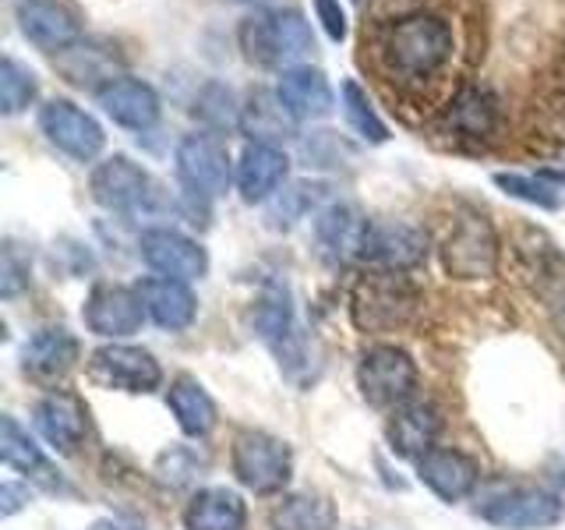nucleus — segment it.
I'll list each match as a JSON object with an SVG mask.
<instances>
[{
	"label": "nucleus",
	"instance_id": "f257e3e1",
	"mask_svg": "<svg viewBox=\"0 0 565 530\" xmlns=\"http://www.w3.org/2000/svg\"><path fill=\"white\" fill-rule=\"evenodd\" d=\"M367 53L388 93L420 99L452 71L459 57V35L449 14L414 8L379 22L371 32Z\"/></svg>",
	"mask_w": 565,
	"mask_h": 530
},
{
	"label": "nucleus",
	"instance_id": "f03ea898",
	"mask_svg": "<svg viewBox=\"0 0 565 530\" xmlns=\"http://www.w3.org/2000/svg\"><path fill=\"white\" fill-rule=\"evenodd\" d=\"M241 57L255 67L287 71L297 64H308L315 53L311 22L297 8H258L237 25Z\"/></svg>",
	"mask_w": 565,
	"mask_h": 530
},
{
	"label": "nucleus",
	"instance_id": "7ed1b4c3",
	"mask_svg": "<svg viewBox=\"0 0 565 530\" xmlns=\"http://www.w3.org/2000/svg\"><path fill=\"white\" fill-rule=\"evenodd\" d=\"M417 308V290L403 273L375 269L353 283L350 315L364 332H393L411 322Z\"/></svg>",
	"mask_w": 565,
	"mask_h": 530
},
{
	"label": "nucleus",
	"instance_id": "20e7f679",
	"mask_svg": "<svg viewBox=\"0 0 565 530\" xmlns=\"http://www.w3.org/2000/svg\"><path fill=\"white\" fill-rule=\"evenodd\" d=\"M177 177H181L184 191L199 202H216L230 191V181L237 177L234 159H230L226 141L212 131H194L177 141L173 152Z\"/></svg>",
	"mask_w": 565,
	"mask_h": 530
},
{
	"label": "nucleus",
	"instance_id": "39448f33",
	"mask_svg": "<svg viewBox=\"0 0 565 530\" xmlns=\"http://www.w3.org/2000/svg\"><path fill=\"white\" fill-rule=\"evenodd\" d=\"M441 265H446V273L456 276V279H484V276H494L499 269V234H494L491 220L484 212H459L456 223L449 226L446 241H441Z\"/></svg>",
	"mask_w": 565,
	"mask_h": 530
},
{
	"label": "nucleus",
	"instance_id": "423d86ee",
	"mask_svg": "<svg viewBox=\"0 0 565 530\" xmlns=\"http://www.w3.org/2000/svg\"><path fill=\"white\" fill-rule=\"evenodd\" d=\"M358 389L371 406H379V411H396V406H403L406 400H414L417 364L411 353L393 343L367 347L358 364Z\"/></svg>",
	"mask_w": 565,
	"mask_h": 530
},
{
	"label": "nucleus",
	"instance_id": "0eeeda50",
	"mask_svg": "<svg viewBox=\"0 0 565 530\" xmlns=\"http://www.w3.org/2000/svg\"><path fill=\"white\" fill-rule=\"evenodd\" d=\"M230 464H234V477L255 495H276L290 485L294 474V456L290 446L282 438L269 432H241L234 438V453H230Z\"/></svg>",
	"mask_w": 565,
	"mask_h": 530
},
{
	"label": "nucleus",
	"instance_id": "6e6552de",
	"mask_svg": "<svg viewBox=\"0 0 565 530\" xmlns=\"http://www.w3.org/2000/svg\"><path fill=\"white\" fill-rule=\"evenodd\" d=\"M255 329L265 343L273 347V353L279 358V368L287 371L290 379L300 382V375L311 371V353H308V340L297 326L294 315V300L287 294V287H273L258 300L255 308Z\"/></svg>",
	"mask_w": 565,
	"mask_h": 530
},
{
	"label": "nucleus",
	"instance_id": "1a4fd4ad",
	"mask_svg": "<svg viewBox=\"0 0 565 530\" xmlns=\"http://www.w3.org/2000/svg\"><path fill=\"white\" fill-rule=\"evenodd\" d=\"M40 131L53 149L71 156L75 163H93L106 149L103 124L88 110H82L78 103L61 96H53L40 106Z\"/></svg>",
	"mask_w": 565,
	"mask_h": 530
},
{
	"label": "nucleus",
	"instance_id": "9d476101",
	"mask_svg": "<svg viewBox=\"0 0 565 530\" xmlns=\"http://www.w3.org/2000/svg\"><path fill=\"white\" fill-rule=\"evenodd\" d=\"M438 131L467 146H488L502 131V99L488 85H467L438 110Z\"/></svg>",
	"mask_w": 565,
	"mask_h": 530
},
{
	"label": "nucleus",
	"instance_id": "9b49d317",
	"mask_svg": "<svg viewBox=\"0 0 565 530\" xmlns=\"http://www.w3.org/2000/svg\"><path fill=\"white\" fill-rule=\"evenodd\" d=\"M88 191H93V202L103 205L106 212L131 216V212L149 209L156 184L152 173L135 163L131 156H106L103 163H96L93 177H88Z\"/></svg>",
	"mask_w": 565,
	"mask_h": 530
},
{
	"label": "nucleus",
	"instance_id": "f8f14e48",
	"mask_svg": "<svg viewBox=\"0 0 565 530\" xmlns=\"http://www.w3.org/2000/svg\"><path fill=\"white\" fill-rule=\"evenodd\" d=\"M96 106L117 124V128L135 131V135L152 131L159 117H163V99H159L156 88L131 75H114L103 85H96Z\"/></svg>",
	"mask_w": 565,
	"mask_h": 530
},
{
	"label": "nucleus",
	"instance_id": "ddd939ff",
	"mask_svg": "<svg viewBox=\"0 0 565 530\" xmlns=\"http://www.w3.org/2000/svg\"><path fill=\"white\" fill-rule=\"evenodd\" d=\"M88 375L117 393H152L163 382V368L149 350L131 343H106L88 358Z\"/></svg>",
	"mask_w": 565,
	"mask_h": 530
},
{
	"label": "nucleus",
	"instance_id": "4468645a",
	"mask_svg": "<svg viewBox=\"0 0 565 530\" xmlns=\"http://www.w3.org/2000/svg\"><path fill=\"white\" fill-rule=\"evenodd\" d=\"M138 255L156 276H167V279L191 283L209 273L205 247L194 237L181 234V230H170V226L146 230V234L138 237Z\"/></svg>",
	"mask_w": 565,
	"mask_h": 530
},
{
	"label": "nucleus",
	"instance_id": "2eb2a0df",
	"mask_svg": "<svg viewBox=\"0 0 565 530\" xmlns=\"http://www.w3.org/2000/svg\"><path fill=\"white\" fill-rule=\"evenodd\" d=\"M481 520L499 530H544L562 520V499L544 488H509L477 506Z\"/></svg>",
	"mask_w": 565,
	"mask_h": 530
},
{
	"label": "nucleus",
	"instance_id": "dca6fc26",
	"mask_svg": "<svg viewBox=\"0 0 565 530\" xmlns=\"http://www.w3.org/2000/svg\"><path fill=\"white\" fill-rule=\"evenodd\" d=\"M367 230H371L367 216L350 202H329L326 209L315 212L311 223L315 247L329 265H347L353 258H361Z\"/></svg>",
	"mask_w": 565,
	"mask_h": 530
},
{
	"label": "nucleus",
	"instance_id": "f3484780",
	"mask_svg": "<svg viewBox=\"0 0 565 530\" xmlns=\"http://www.w3.org/2000/svg\"><path fill=\"white\" fill-rule=\"evenodd\" d=\"M273 88L297 124L326 120V117H332L335 103H340L335 99V88H332L329 75L322 67H311V64H297V67L279 71Z\"/></svg>",
	"mask_w": 565,
	"mask_h": 530
},
{
	"label": "nucleus",
	"instance_id": "a211bd4d",
	"mask_svg": "<svg viewBox=\"0 0 565 530\" xmlns=\"http://www.w3.org/2000/svg\"><path fill=\"white\" fill-rule=\"evenodd\" d=\"M18 32L43 53H67L82 43V22L57 0H22L14 11Z\"/></svg>",
	"mask_w": 565,
	"mask_h": 530
},
{
	"label": "nucleus",
	"instance_id": "6ab92c4d",
	"mask_svg": "<svg viewBox=\"0 0 565 530\" xmlns=\"http://www.w3.org/2000/svg\"><path fill=\"white\" fill-rule=\"evenodd\" d=\"M82 318L88 332L103 336V340H124L141 329V318H146V305H141L138 290L117 287V283H99L93 294L85 297Z\"/></svg>",
	"mask_w": 565,
	"mask_h": 530
},
{
	"label": "nucleus",
	"instance_id": "aec40b11",
	"mask_svg": "<svg viewBox=\"0 0 565 530\" xmlns=\"http://www.w3.org/2000/svg\"><path fill=\"white\" fill-rule=\"evenodd\" d=\"M364 262H371L375 269L388 273H406L428 258V234L414 223H371L367 241H364Z\"/></svg>",
	"mask_w": 565,
	"mask_h": 530
},
{
	"label": "nucleus",
	"instance_id": "412c9836",
	"mask_svg": "<svg viewBox=\"0 0 565 530\" xmlns=\"http://www.w3.org/2000/svg\"><path fill=\"white\" fill-rule=\"evenodd\" d=\"M290 173V156L282 146H269V141H247L237 159V191L247 205L269 202L282 191Z\"/></svg>",
	"mask_w": 565,
	"mask_h": 530
},
{
	"label": "nucleus",
	"instance_id": "4be33fe9",
	"mask_svg": "<svg viewBox=\"0 0 565 530\" xmlns=\"http://www.w3.org/2000/svg\"><path fill=\"white\" fill-rule=\"evenodd\" d=\"M35 428L57 453H75L88 435V411L85 403L67 393V389H53L40 403H35Z\"/></svg>",
	"mask_w": 565,
	"mask_h": 530
},
{
	"label": "nucleus",
	"instance_id": "5701e85b",
	"mask_svg": "<svg viewBox=\"0 0 565 530\" xmlns=\"http://www.w3.org/2000/svg\"><path fill=\"white\" fill-rule=\"evenodd\" d=\"M417 477H420V485H428L441 502H459L477 488L481 467H477V459L467 453L435 446L417 459Z\"/></svg>",
	"mask_w": 565,
	"mask_h": 530
},
{
	"label": "nucleus",
	"instance_id": "b1692460",
	"mask_svg": "<svg viewBox=\"0 0 565 530\" xmlns=\"http://www.w3.org/2000/svg\"><path fill=\"white\" fill-rule=\"evenodd\" d=\"M438 432H441V417L428 400H406L393 411L385 428L393 453L406 459H420L428 449H435Z\"/></svg>",
	"mask_w": 565,
	"mask_h": 530
},
{
	"label": "nucleus",
	"instance_id": "393cba45",
	"mask_svg": "<svg viewBox=\"0 0 565 530\" xmlns=\"http://www.w3.org/2000/svg\"><path fill=\"white\" fill-rule=\"evenodd\" d=\"M135 290L141 297V305H146V315L159 329L181 332L194 322V315H199V300H194L191 287L181 279L149 276V279H141Z\"/></svg>",
	"mask_w": 565,
	"mask_h": 530
},
{
	"label": "nucleus",
	"instance_id": "a878e982",
	"mask_svg": "<svg viewBox=\"0 0 565 530\" xmlns=\"http://www.w3.org/2000/svg\"><path fill=\"white\" fill-rule=\"evenodd\" d=\"M0 459H4L11 470L32 477V481H40L50 491H67L64 477L53 470V464L43 456V449L35 446L22 424H18L14 417H8V414L0 417Z\"/></svg>",
	"mask_w": 565,
	"mask_h": 530
},
{
	"label": "nucleus",
	"instance_id": "bb28decb",
	"mask_svg": "<svg viewBox=\"0 0 565 530\" xmlns=\"http://www.w3.org/2000/svg\"><path fill=\"white\" fill-rule=\"evenodd\" d=\"M78 361V340L64 326L32 332L22 347V368L32 379H61Z\"/></svg>",
	"mask_w": 565,
	"mask_h": 530
},
{
	"label": "nucleus",
	"instance_id": "cd10ccee",
	"mask_svg": "<svg viewBox=\"0 0 565 530\" xmlns=\"http://www.w3.org/2000/svg\"><path fill=\"white\" fill-rule=\"evenodd\" d=\"M294 117L287 114V106L279 103L276 88H252L247 99L241 103V131L252 141H269L279 146L282 138L294 135Z\"/></svg>",
	"mask_w": 565,
	"mask_h": 530
},
{
	"label": "nucleus",
	"instance_id": "c85d7f7f",
	"mask_svg": "<svg viewBox=\"0 0 565 530\" xmlns=\"http://www.w3.org/2000/svg\"><path fill=\"white\" fill-rule=\"evenodd\" d=\"M247 506L230 488H202L184 509L188 530H244Z\"/></svg>",
	"mask_w": 565,
	"mask_h": 530
},
{
	"label": "nucleus",
	"instance_id": "c756f323",
	"mask_svg": "<svg viewBox=\"0 0 565 530\" xmlns=\"http://www.w3.org/2000/svg\"><path fill=\"white\" fill-rule=\"evenodd\" d=\"M167 406L173 411L177 424L188 438H202L212 432L216 424V403L205 393V385L199 379H188L181 375L170 389H167Z\"/></svg>",
	"mask_w": 565,
	"mask_h": 530
},
{
	"label": "nucleus",
	"instance_id": "7c9ffc66",
	"mask_svg": "<svg viewBox=\"0 0 565 530\" xmlns=\"http://www.w3.org/2000/svg\"><path fill=\"white\" fill-rule=\"evenodd\" d=\"M273 530H335V506L329 495L294 491L273 509Z\"/></svg>",
	"mask_w": 565,
	"mask_h": 530
},
{
	"label": "nucleus",
	"instance_id": "2f4dec72",
	"mask_svg": "<svg viewBox=\"0 0 565 530\" xmlns=\"http://www.w3.org/2000/svg\"><path fill=\"white\" fill-rule=\"evenodd\" d=\"M326 194H329V184L322 181H294L282 188L276 199H269V209H265V216H269V226L273 230H290L297 226L300 220H308L311 212L326 209Z\"/></svg>",
	"mask_w": 565,
	"mask_h": 530
},
{
	"label": "nucleus",
	"instance_id": "473e14b6",
	"mask_svg": "<svg viewBox=\"0 0 565 530\" xmlns=\"http://www.w3.org/2000/svg\"><path fill=\"white\" fill-rule=\"evenodd\" d=\"M340 110L350 124V131L358 135L367 146H385L388 141V124L382 120V114L371 103L367 88L358 78H343L340 82Z\"/></svg>",
	"mask_w": 565,
	"mask_h": 530
},
{
	"label": "nucleus",
	"instance_id": "72a5a7b5",
	"mask_svg": "<svg viewBox=\"0 0 565 530\" xmlns=\"http://www.w3.org/2000/svg\"><path fill=\"white\" fill-rule=\"evenodd\" d=\"M35 96H40V75L25 61H18L14 53H4V61H0V114H25Z\"/></svg>",
	"mask_w": 565,
	"mask_h": 530
},
{
	"label": "nucleus",
	"instance_id": "f704fd0d",
	"mask_svg": "<svg viewBox=\"0 0 565 530\" xmlns=\"http://www.w3.org/2000/svg\"><path fill=\"white\" fill-rule=\"evenodd\" d=\"M191 114H194V120H202L212 135L226 131V128H241V103L234 96V88L223 82L202 85L199 96H194Z\"/></svg>",
	"mask_w": 565,
	"mask_h": 530
},
{
	"label": "nucleus",
	"instance_id": "c9c22d12",
	"mask_svg": "<svg viewBox=\"0 0 565 530\" xmlns=\"http://www.w3.org/2000/svg\"><path fill=\"white\" fill-rule=\"evenodd\" d=\"M494 184H499L509 199H520L534 209H544V212H555L562 205V194H558V184L544 181L537 173H494Z\"/></svg>",
	"mask_w": 565,
	"mask_h": 530
},
{
	"label": "nucleus",
	"instance_id": "e433bc0d",
	"mask_svg": "<svg viewBox=\"0 0 565 530\" xmlns=\"http://www.w3.org/2000/svg\"><path fill=\"white\" fill-rule=\"evenodd\" d=\"M29 276H32V262L22 252V244L8 241L4 252H0V297H18L29 290Z\"/></svg>",
	"mask_w": 565,
	"mask_h": 530
},
{
	"label": "nucleus",
	"instance_id": "4c0bfd02",
	"mask_svg": "<svg viewBox=\"0 0 565 530\" xmlns=\"http://www.w3.org/2000/svg\"><path fill=\"white\" fill-rule=\"evenodd\" d=\"M315 22L326 32L329 43H347L350 35V14L343 8V0H311Z\"/></svg>",
	"mask_w": 565,
	"mask_h": 530
},
{
	"label": "nucleus",
	"instance_id": "58836bf2",
	"mask_svg": "<svg viewBox=\"0 0 565 530\" xmlns=\"http://www.w3.org/2000/svg\"><path fill=\"white\" fill-rule=\"evenodd\" d=\"M29 488H22V485H14V481H8V485H0V517H14L18 509H25L29 506Z\"/></svg>",
	"mask_w": 565,
	"mask_h": 530
},
{
	"label": "nucleus",
	"instance_id": "ea45409f",
	"mask_svg": "<svg viewBox=\"0 0 565 530\" xmlns=\"http://www.w3.org/2000/svg\"><path fill=\"white\" fill-rule=\"evenodd\" d=\"M226 4H265V0H226Z\"/></svg>",
	"mask_w": 565,
	"mask_h": 530
}]
</instances>
